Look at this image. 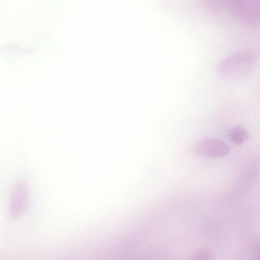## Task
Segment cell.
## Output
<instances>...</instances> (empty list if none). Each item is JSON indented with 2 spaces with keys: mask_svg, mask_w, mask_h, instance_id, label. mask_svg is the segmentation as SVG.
I'll return each mask as SVG.
<instances>
[{
  "mask_svg": "<svg viewBox=\"0 0 260 260\" xmlns=\"http://www.w3.org/2000/svg\"><path fill=\"white\" fill-rule=\"evenodd\" d=\"M255 52L249 49H240L229 55L220 63L221 74L230 79H241L249 76L256 64Z\"/></svg>",
  "mask_w": 260,
  "mask_h": 260,
  "instance_id": "6da1fadb",
  "label": "cell"
},
{
  "mask_svg": "<svg viewBox=\"0 0 260 260\" xmlns=\"http://www.w3.org/2000/svg\"><path fill=\"white\" fill-rule=\"evenodd\" d=\"M225 7L236 20L243 24H260V1L231 0L225 2Z\"/></svg>",
  "mask_w": 260,
  "mask_h": 260,
  "instance_id": "7a4b0ae2",
  "label": "cell"
},
{
  "mask_svg": "<svg viewBox=\"0 0 260 260\" xmlns=\"http://www.w3.org/2000/svg\"><path fill=\"white\" fill-rule=\"evenodd\" d=\"M197 155L206 157H222L230 152L229 146L225 142L214 138H206L198 142L193 148Z\"/></svg>",
  "mask_w": 260,
  "mask_h": 260,
  "instance_id": "3957f363",
  "label": "cell"
},
{
  "mask_svg": "<svg viewBox=\"0 0 260 260\" xmlns=\"http://www.w3.org/2000/svg\"><path fill=\"white\" fill-rule=\"evenodd\" d=\"M28 188L23 182H19L13 186L10 195L9 210L14 218L19 217L23 213L28 200Z\"/></svg>",
  "mask_w": 260,
  "mask_h": 260,
  "instance_id": "277c9868",
  "label": "cell"
},
{
  "mask_svg": "<svg viewBox=\"0 0 260 260\" xmlns=\"http://www.w3.org/2000/svg\"><path fill=\"white\" fill-rule=\"evenodd\" d=\"M228 136L230 140L238 145L243 144L248 139L247 131L239 126L231 127L228 131Z\"/></svg>",
  "mask_w": 260,
  "mask_h": 260,
  "instance_id": "5b68a950",
  "label": "cell"
},
{
  "mask_svg": "<svg viewBox=\"0 0 260 260\" xmlns=\"http://www.w3.org/2000/svg\"><path fill=\"white\" fill-rule=\"evenodd\" d=\"M189 260H215V255L210 249L202 247L193 253Z\"/></svg>",
  "mask_w": 260,
  "mask_h": 260,
  "instance_id": "8992f818",
  "label": "cell"
},
{
  "mask_svg": "<svg viewBox=\"0 0 260 260\" xmlns=\"http://www.w3.org/2000/svg\"><path fill=\"white\" fill-rule=\"evenodd\" d=\"M258 260H260V255H259V257H258Z\"/></svg>",
  "mask_w": 260,
  "mask_h": 260,
  "instance_id": "52a82bcc",
  "label": "cell"
}]
</instances>
